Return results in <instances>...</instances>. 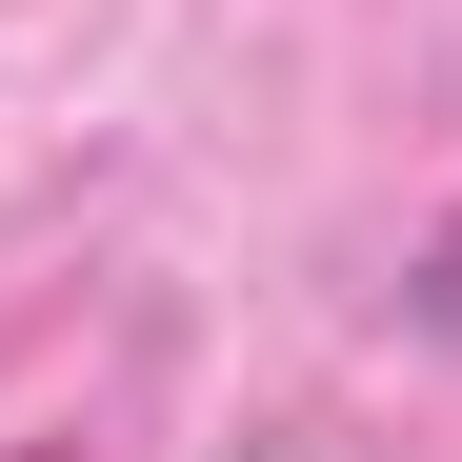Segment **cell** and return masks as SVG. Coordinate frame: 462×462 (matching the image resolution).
I'll use <instances>...</instances> for the list:
<instances>
[{"label":"cell","instance_id":"obj_1","mask_svg":"<svg viewBox=\"0 0 462 462\" xmlns=\"http://www.w3.org/2000/svg\"><path fill=\"white\" fill-rule=\"evenodd\" d=\"M21 462H81V442H21Z\"/></svg>","mask_w":462,"mask_h":462}]
</instances>
